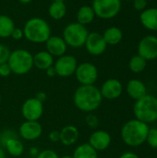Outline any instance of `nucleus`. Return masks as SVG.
Returning <instances> with one entry per match:
<instances>
[{"mask_svg": "<svg viewBox=\"0 0 157 158\" xmlns=\"http://www.w3.org/2000/svg\"><path fill=\"white\" fill-rule=\"evenodd\" d=\"M138 55L147 60L157 58V37L147 35L143 37L138 44Z\"/></svg>", "mask_w": 157, "mask_h": 158, "instance_id": "10", "label": "nucleus"}, {"mask_svg": "<svg viewBox=\"0 0 157 158\" xmlns=\"http://www.w3.org/2000/svg\"><path fill=\"white\" fill-rule=\"evenodd\" d=\"M61 158H73V156H64Z\"/></svg>", "mask_w": 157, "mask_h": 158, "instance_id": "41", "label": "nucleus"}, {"mask_svg": "<svg viewBox=\"0 0 157 158\" xmlns=\"http://www.w3.org/2000/svg\"><path fill=\"white\" fill-rule=\"evenodd\" d=\"M49 139L52 141V142H58L60 141V132L55 131H52L50 134H49Z\"/></svg>", "mask_w": 157, "mask_h": 158, "instance_id": "35", "label": "nucleus"}, {"mask_svg": "<svg viewBox=\"0 0 157 158\" xmlns=\"http://www.w3.org/2000/svg\"><path fill=\"white\" fill-rule=\"evenodd\" d=\"M4 144L6 150L8 151V153L13 156H19L22 155L24 151L23 143L20 141H19L17 138H15L14 136L6 138L4 142Z\"/></svg>", "mask_w": 157, "mask_h": 158, "instance_id": "22", "label": "nucleus"}, {"mask_svg": "<svg viewBox=\"0 0 157 158\" xmlns=\"http://www.w3.org/2000/svg\"><path fill=\"white\" fill-rule=\"evenodd\" d=\"M7 64L13 73L23 75L28 73L33 67V56L27 50L17 49L11 52Z\"/></svg>", "mask_w": 157, "mask_h": 158, "instance_id": "5", "label": "nucleus"}, {"mask_svg": "<svg viewBox=\"0 0 157 158\" xmlns=\"http://www.w3.org/2000/svg\"><path fill=\"white\" fill-rule=\"evenodd\" d=\"M149 129L148 124L136 118L131 119L127 121L122 127L121 138L127 145L137 147L146 142Z\"/></svg>", "mask_w": 157, "mask_h": 158, "instance_id": "2", "label": "nucleus"}, {"mask_svg": "<svg viewBox=\"0 0 157 158\" xmlns=\"http://www.w3.org/2000/svg\"><path fill=\"white\" fill-rule=\"evenodd\" d=\"M75 75L81 85H93L98 78V70L93 64L84 62L77 67Z\"/></svg>", "mask_w": 157, "mask_h": 158, "instance_id": "8", "label": "nucleus"}, {"mask_svg": "<svg viewBox=\"0 0 157 158\" xmlns=\"http://www.w3.org/2000/svg\"><path fill=\"white\" fill-rule=\"evenodd\" d=\"M49 16L54 19H61L67 13V6L64 1H54L48 8Z\"/></svg>", "mask_w": 157, "mask_h": 158, "instance_id": "24", "label": "nucleus"}, {"mask_svg": "<svg viewBox=\"0 0 157 158\" xmlns=\"http://www.w3.org/2000/svg\"><path fill=\"white\" fill-rule=\"evenodd\" d=\"M88 34L89 31L84 25L74 22L65 27L63 31V39L67 45L79 48L85 44Z\"/></svg>", "mask_w": 157, "mask_h": 158, "instance_id": "6", "label": "nucleus"}, {"mask_svg": "<svg viewBox=\"0 0 157 158\" xmlns=\"http://www.w3.org/2000/svg\"><path fill=\"white\" fill-rule=\"evenodd\" d=\"M147 1H150V0H147Z\"/></svg>", "mask_w": 157, "mask_h": 158, "instance_id": "45", "label": "nucleus"}, {"mask_svg": "<svg viewBox=\"0 0 157 158\" xmlns=\"http://www.w3.org/2000/svg\"><path fill=\"white\" fill-rule=\"evenodd\" d=\"M111 143V136L105 131H94L89 139V144L96 151L105 150Z\"/></svg>", "mask_w": 157, "mask_h": 158, "instance_id": "15", "label": "nucleus"}, {"mask_svg": "<svg viewBox=\"0 0 157 158\" xmlns=\"http://www.w3.org/2000/svg\"><path fill=\"white\" fill-rule=\"evenodd\" d=\"M123 91L121 82L117 79L106 80L101 87V94L104 98L113 100L118 98Z\"/></svg>", "mask_w": 157, "mask_h": 158, "instance_id": "13", "label": "nucleus"}, {"mask_svg": "<svg viewBox=\"0 0 157 158\" xmlns=\"http://www.w3.org/2000/svg\"><path fill=\"white\" fill-rule=\"evenodd\" d=\"M10 50L7 46L0 44V65L4 63H7L8 58L10 56Z\"/></svg>", "mask_w": 157, "mask_h": 158, "instance_id": "29", "label": "nucleus"}, {"mask_svg": "<svg viewBox=\"0 0 157 158\" xmlns=\"http://www.w3.org/2000/svg\"><path fill=\"white\" fill-rule=\"evenodd\" d=\"M119 158H140V157H139L136 154H134V153L127 152V153H124L123 155H121Z\"/></svg>", "mask_w": 157, "mask_h": 158, "instance_id": "36", "label": "nucleus"}, {"mask_svg": "<svg viewBox=\"0 0 157 158\" xmlns=\"http://www.w3.org/2000/svg\"><path fill=\"white\" fill-rule=\"evenodd\" d=\"M147 143L152 147V148H157V128L149 129L147 138H146Z\"/></svg>", "mask_w": 157, "mask_h": 158, "instance_id": "28", "label": "nucleus"}, {"mask_svg": "<svg viewBox=\"0 0 157 158\" xmlns=\"http://www.w3.org/2000/svg\"><path fill=\"white\" fill-rule=\"evenodd\" d=\"M95 16L109 19L116 17L121 9V0H93L92 6Z\"/></svg>", "mask_w": 157, "mask_h": 158, "instance_id": "7", "label": "nucleus"}, {"mask_svg": "<svg viewBox=\"0 0 157 158\" xmlns=\"http://www.w3.org/2000/svg\"><path fill=\"white\" fill-rule=\"evenodd\" d=\"M11 69L10 67L7 63H4L0 65V76L2 77H7L8 75H10L11 73Z\"/></svg>", "mask_w": 157, "mask_h": 158, "instance_id": "31", "label": "nucleus"}, {"mask_svg": "<svg viewBox=\"0 0 157 158\" xmlns=\"http://www.w3.org/2000/svg\"><path fill=\"white\" fill-rule=\"evenodd\" d=\"M147 92L145 84L140 80H130L127 84V93L128 94L135 100H138L144 96Z\"/></svg>", "mask_w": 157, "mask_h": 158, "instance_id": "18", "label": "nucleus"}, {"mask_svg": "<svg viewBox=\"0 0 157 158\" xmlns=\"http://www.w3.org/2000/svg\"><path fill=\"white\" fill-rule=\"evenodd\" d=\"M84 45L88 53L93 56L102 55L105 51L107 46L103 35L98 32L89 33Z\"/></svg>", "mask_w": 157, "mask_h": 158, "instance_id": "12", "label": "nucleus"}, {"mask_svg": "<svg viewBox=\"0 0 157 158\" xmlns=\"http://www.w3.org/2000/svg\"><path fill=\"white\" fill-rule=\"evenodd\" d=\"M56 75L60 77H69L73 75L78 67L77 59L73 56H62L56 60L55 64Z\"/></svg>", "mask_w": 157, "mask_h": 158, "instance_id": "11", "label": "nucleus"}, {"mask_svg": "<svg viewBox=\"0 0 157 158\" xmlns=\"http://www.w3.org/2000/svg\"><path fill=\"white\" fill-rule=\"evenodd\" d=\"M35 98H37L39 101H41V102L43 103V101H44V100L46 99V95H45L44 93L41 92V93H39V94H37V95H36Z\"/></svg>", "mask_w": 157, "mask_h": 158, "instance_id": "38", "label": "nucleus"}, {"mask_svg": "<svg viewBox=\"0 0 157 158\" xmlns=\"http://www.w3.org/2000/svg\"><path fill=\"white\" fill-rule=\"evenodd\" d=\"M52 2H54V1H64L65 2V0H51Z\"/></svg>", "mask_w": 157, "mask_h": 158, "instance_id": "42", "label": "nucleus"}, {"mask_svg": "<svg viewBox=\"0 0 157 158\" xmlns=\"http://www.w3.org/2000/svg\"><path fill=\"white\" fill-rule=\"evenodd\" d=\"M95 17V13L92 6H82L77 12V22L82 25L91 23Z\"/></svg>", "mask_w": 157, "mask_h": 158, "instance_id": "23", "label": "nucleus"}, {"mask_svg": "<svg viewBox=\"0 0 157 158\" xmlns=\"http://www.w3.org/2000/svg\"><path fill=\"white\" fill-rule=\"evenodd\" d=\"M102 100L101 92L94 85H81L74 94V104L83 112L96 110L100 106Z\"/></svg>", "mask_w": 157, "mask_h": 158, "instance_id": "1", "label": "nucleus"}, {"mask_svg": "<svg viewBox=\"0 0 157 158\" xmlns=\"http://www.w3.org/2000/svg\"><path fill=\"white\" fill-rule=\"evenodd\" d=\"M97 151L93 149L89 143H82L79 145L73 154V158H97Z\"/></svg>", "mask_w": 157, "mask_h": 158, "instance_id": "26", "label": "nucleus"}, {"mask_svg": "<svg viewBox=\"0 0 157 158\" xmlns=\"http://www.w3.org/2000/svg\"><path fill=\"white\" fill-rule=\"evenodd\" d=\"M46 49L53 56H62L67 51V44L63 38L56 35H51L45 42Z\"/></svg>", "mask_w": 157, "mask_h": 158, "instance_id": "16", "label": "nucleus"}, {"mask_svg": "<svg viewBox=\"0 0 157 158\" xmlns=\"http://www.w3.org/2000/svg\"><path fill=\"white\" fill-rule=\"evenodd\" d=\"M147 6V0H133V6L136 10H144Z\"/></svg>", "mask_w": 157, "mask_h": 158, "instance_id": "32", "label": "nucleus"}, {"mask_svg": "<svg viewBox=\"0 0 157 158\" xmlns=\"http://www.w3.org/2000/svg\"><path fill=\"white\" fill-rule=\"evenodd\" d=\"M0 103H1V95H0Z\"/></svg>", "mask_w": 157, "mask_h": 158, "instance_id": "43", "label": "nucleus"}, {"mask_svg": "<svg viewBox=\"0 0 157 158\" xmlns=\"http://www.w3.org/2000/svg\"><path fill=\"white\" fill-rule=\"evenodd\" d=\"M0 158H6V155H5V152L4 150L0 147Z\"/></svg>", "mask_w": 157, "mask_h": 158, "instance_id": "39", "label": "nucleus"}, {"mask_svg": "<svg viewBox=\"0 0 157 158\" xmlns=\"http://www.w3.org/2000/svg\"><path fill=\"white\" fill-rule=\"evenodd\" d=\"M133 112L136 119L146 124L153 123L157 120V98L154 95L145 94L136 100Z\"/></svg>", "mask_w": 157, "mask_h": 158, "instance_id": "4", "label": "nucleus"}, {"mask_svg": "<svg viewBox=\"0 0 157 158\" xmlns=\"http://www.w3.org/2000/svg\"><path fill=\"white\" fill-rule=\"evenodd\" d=\"M125 1H130V0H125Z\"/></svg>", "mask_w": 157, "mask_h": 158, "instance_id": "44", "label": "nucleus"}, {"mask_svg": "<svg viewBox=\"0 0 157 158\" xmlns=\"http://www.w3.org/2000/svg\"><path fill=\"white\" fill-rule=\"evenodd\" d=\"M54 64V58L51 54L47 51H41L34 55L33 65L42 70H46L48 68L52 67Z\"/></svg>", "mask_w": 157, "mask_h": 158, "instance_id": "20", "label": "nucleus"}, {"mask_svg": "<svg viewBox=\"0 0 157 158\" xmlns=\"http://www.w3.org/2000/svg\"><path fill=\"white\" fill-rule=\"evenodd\" d=\"M42 126L38 121H25L19 127L20 136L27 140L32 141L38 139L42 134Z\"/></svg>", "mask_w": 157, "mask_h": 158, "instance_id": "14", "label": "nucleus"}, {"mask_svg": "<svg viewBox=\"0 0 157 158\" xmlns=\"http://www.w3.org/2000/svg\"><path fill=\"white\" fill-rule=\"evenodd\" d=\"M43 103L37 98H30L24 102L21 107V113L28 121H37L43 115Z\"/></svg>", "mask_w": 157, "mask_h": 158, "instance_id": "9", "label": "nucleus"}, {"mask_svg": "<svg viewBox=\"0 0 157 158\" xmlns=\"http://www.w3.org/2000/svg\"><path fill=\"white\" fill-rule=\"evenodd\" d=\"M20 3H22V4H28V3H30V2H31L32 0H19Z\"/></svg>", "mask_w": 157, "mask_h": 158, "instance_id": "40", "label": "nucleus"}, {"mask_svg": "<svg viewBox=\"0 0 157 158\" xmlns=\"http://www.w3.org/2000/svg\"><path fill=\"white\" fill-rule=\"evenodd\" d=\"M79 139V131L75 126L68 125L60 131V142L67 146L74 144Z\"/></svg>", "mask_w": 157, "mask_h": 158, "instance_id": "19", "label": "nucleus"}, {"mask_svg": "<svg viewBox=\"0 0 157 158\" xmlns=\"http://www.w3.org/2000/svg\"><path fill=\"white\" fill-rule=\"evenodd\" d=\"M86 122L92 128H96L98 126V118L93 115H88L86 118Z\"/></svg>", "mask_w": 157, "mask_h": 158, "instance_id": "34", "label": "nucleus"}, {"mask_svg": "<svg viewBox=\"0 0 157 158\" xmlns=\"http://www.w3.org/2000/svg\"><path fill=\"white\" fill-rule=\"evenodd\" d=\"M141 22L143 26L150 31H157V8H145L141 16Z\"/></svg>", "mask_w": 157, "mask_h": 158, "instance_id": "17", "label": "nucleus"}, {"mask_svg": "<svg viewBox=\"0 0 157 158\" xmlns=\"http://www.w3.org/2000/svg\"><path fill=\"white\" fill-rule=\"evenodd\" d=\"M103 37L106 44L116 45L121 42L123 38V33H122V31L118 27H109L104 32Z\"/></svg>", "mask_w": 157, "mask_h": 158, "instance_id": "21", "label": "nucleus"}, {"mask_svg": "<svg viewBox=\"0 0 157 158\" xmlns=\"http://www.w3.org/2000/svg\"><path fill=\"white\" fill-rule=\"evenodd\" d=\"M15 29L14 21L11 18L6 15H0V37H10L13 30Z\"/></svg>", "mask_w": 157, "mask_h": 158, "instance_id": "25", "label": "nucleus"}, {"mask_svg": "<svg viewBox=\"0 0 157 158\" xmlns=\"http://www.w3.org/2000/svg\"><path fill=\"white\" fill-rule=\"evenodd\" d=\"M37 158H59L56 152H54L53 150H44L43 152H41Z\"/></svg>", "mask_w": 157, "mask_h": 158, "instance_id": "30", "label": "nucleus"}, {"mask_svg": "<svg viewBox=\"0 0 157 158\" xmlns=\"http://www.w3.org/2000/svg\"><path fill=\"white\" fill-rule=\"evenodd\" d=\"M146 64H147V61L143 57H142L139 55H136L130 58V63H129V67L132 72L140 73L145 69Z\"/></svg>", "mask_w": 157, "mask_h": 158, "instance_id": "27", "label": "nucleus"}, {"mask_svg": "<svg viewBox=\"0 0 157 158\" xmlns=\"http://www.w3.org/2000/svg\"><path fill=\"white\" fill-rule=\"evenodd\" d=\"M46 74H47V76H49V77H54V76H56V71L55 67L52 66V67L48 68V69H46Z\"/></svg>", "mask_w": 157, "mask_h": 158, "instance_id": "37", "label": "nucleus"}, {"mask_svg": "<svg viewBox=\"0 0 157 158\" xmlns=\"http://www.w3.org/2000/svg\"><path fill=\"white\" fill-rule=\"evenodd\" d=\"M23 34L30 42L42 44L45 43L51 36V29L44 19L41 18H32L25 23Z\"/></svg>", "mask_w": 157, "mask_h": 158, "instance_id": "3", "label": "nucleus"}, {"mask_svg": "<svg viewBox=\"0 0 157 158\" xmlns=\"http://www.w3.org/2000/svg\"><path fill=\"white\" fill-rule=\"evenodd\" d=\"M23 36H24L23 30L20 29V28H16V27H15V29L13 30V31H12V33L10 35V37L12 39H14V40H20Z\"/></svg>", "mask_w": 157, "mask_h": 158, "instance_id": "33", "label": "nucleus"}]
</instances>
